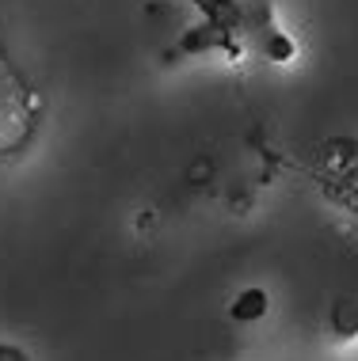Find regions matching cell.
I'll return each instance as SVG.
<instances>
[{"instance_id":"6da1fadb","label":"cell","mask_w":358,"mask_h":361,"mask_svg":"<svg viewBox=\"0 0 358 361\" xmlns=\"http://www.w3.org/2000/svg\"><path fill=\"white\" fill-rule=\"evenodd\" d=\"M38 95L0 54V156H16L27 149L38 122Z\"/></svg>"},{"instance_id":"277c9868","label":"cell","mask_w":358,"mask_h":361,"mask_svg":"<svg viewBox=\"0 0 358 361\" xmlns=\"http://www.w3.org/2000/svg\"><path fill=\"white\" fill-rule=\"evenodd\" d=\"M0 361H31V354L23 346L8 343V338H0Z\"/></svg>"},{"instance_id":"3957f363","label":"cell","mask_w":358,"mask_h":361,"mask_svg":"<svg viewBox=\"0 0 358 361\" xmlns=\"http://www.w3.org/2000/svg\"><path fill=\"white\" fill-rule=\"evenodd\" d=\"M332 335L335 338H358V300H340L332 308Z\"/></svg>"},{"instance_id":"7a4b0ae2","label":"cell","mask_w":358,"mask_h":361,"mask_svg":"<svg viewBox=\"0 0 358 361\" xmlns=\"http://www.w3.org/2000/svg\"><path fill=\"white\" fill-rule=\"evenodd\" d=\"M267 308H270V297H267V289H259V286H248V289H240V297L233 300V319H240V324H256V319H263L267 316Z\"/></svg>"}]
</instances>
